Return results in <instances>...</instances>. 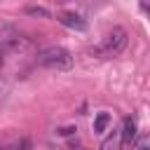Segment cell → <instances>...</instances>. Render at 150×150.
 <instances>
[{
  "instance_id": "7c38bea8",
  "label": "cell",
  "mask_w": 150,
  "mask_h": 150,
  "mask_svg": "<svg viewBox=\"0 0 150 150\" xmlns=\"http://www.w3.org/2000/svg\"><path fill=\"white\" fill-rule=\"evenodd\" d=\"M0 150H2V148H0Z\"/></svg>"
},
{
  "instance_id": "ba28073f",
  "label": "cell",
  "mask_w": 150,
  "mask_h": 150,
  "mask_svg": "<svg viewBox=\"0 0 150 150\" xmlns=\"http://www.w3.org/2000/svg\"><path fill=\"white\" fill-rule=\"evenodd\" d=\"M23 12L30 14V16H40V19H49V16H52L49 9H47V7H40V5H28Z\"/></svg>"
},
{
  "instance_id": "7a4b0ae2",
  "label": "cell",
  "mask_w": 150,
  "mask_h": 150,
  "mask_svg": "<svg viewBox=\"0 0 150 150\" xmlns=\"http://www.w3.org/2000/svg\"><path fill=\"white\" fill-rule=\"evenodd\" d=\"M127 42H129L127 30H124V28H120V26H115V28L103 38V42H101L98 52H101V54H105V56H117V54H122V52H124Z\"/></svg>"
},
{
  "instance_id": "30bf717a",
  "label": "cell",
  "mask_w": 150,
  "mask_h": 150,
  "mask_svg": "<svg viewBox=\"0 0 150 150\" xmlns=\"http://www.w3.org/2000/svg\"><path fill=\"white\" fill-rule=\"evenodd\" d=\"M73 131H77V129H75V127H66V129H61L59 134H63V136H68V134H73Z\"/></svg>"
},
{
  "instance_id": "9c48e42d",
  "label": "cell",
  "mask_w": 150,
  "mask_h": 150,
  "mask_svg": "<svg viewBox=\"0 0 150 150\" xmlns=\"http://www.w3.org/2000/svg\"><path fill=\"white\" fill-rule=\"evenodd\" d=\"M16 150H30V141L28 138H21L19 145H16Z\"/></svg>"
},
{
  "instance_id": "277c9868",
  "label": "cell",
  "mask_w": 150,
  "mask_h": 150,
  "mask_svg": "<svg viewBox=\"0 0 150 150\" xmlns=\"http://www.w3.org/2000/svg\"><path fill=\"white\" fill-rule=\"evenodd\" d=\"M138 134V124H136V117H124L122 122V129H120V138H122V145H131L134 138Z\"/></svg>"
},
{
  "instance_id": "8992f818",
  "label": "cell",
  "mask_w": 150,
  "mask_h": 150,
  "mask_svg": "<svg viewBox=\"0 0 150 150\" xmlns=\"http://www.w3.org/2000/svg\"><path fill=\"white\" fill-rule=\"evenodd\" d=\"M108 124H110V112H98L94 117V134H103Z\"/></svg>"
},
{
  "instance_id": "5b68a950",
  "label": "cell",
  "mask_w": 150,
  "mask_h": 150,
  "mask_svg": "<svg viewBox=\"0 0 150 150\" xmlns=\"http://www.w3.org/2000/svg\"><path fill=\"white\" fill-rule=\"evenodd\" d=\"M122 148V138H120V129H112V134L101 143V150H120Z\"/></svg>"
},
{
  "instance_id": "6da1fadb",
  "label": "cell",
  "mask_w": 150,
  "mask_h": 150,
  "mask_svg": "<svg viewBox=\"0 0 150 150\" xmlns=\"http://www.w3.org/2000/svg\"><path fill=\"white\" fill-rule=\"evenodd\" d=\"M35 61H38V66L49 68V70H70L75 63L73 54L66 47H45L35 54Z\"/></svg>"
},
{
  "instance_id": "52a82bcc",
  "label": "cell",
  "mask_w": 150,
  "mask_h": 150,
  "mask_svg": "<svg viewBox=\"0 0 150 150\" xmlns=\"http://www.w3.org/2000/svg\"><path fill=\"white\" fill-rule=\"evenodd\" d=\"M131 150H150V136L148 134H136V138L131 143Z\"/></svg>"
},
{
  "instance_id": "8fae6325",
  "label": "cell",
  "mask_w": 150,
  "mask_h": 150,
  "mask_svg": "<svg viewBox=\"0 0 150 150\" xmlns=\"http://www.w3.org/2000/svg\"><path fill=\"white\" fill-rule=\"evenodd\" d=\"M5 66V52H2V47H0V68Z\"/></svg>"
},
{
  "instance_id": "3957f363",
  "label": "cell",
  "mask_w": 150,
  "mask_h": 150,
  "mask_svg": "<svg viewBox=\"0 0 150 150\" xmlns=\"http://www.w3.org/2000/svg\"><path fill=\"white\" fill-rule=\"evenodd\" d=\"M56 21H59L61 26L70 28V30H77V33H84V30H87V21H84L80 14H75V12H59V14H56Z\"/></svg>"
}]
</instances>
